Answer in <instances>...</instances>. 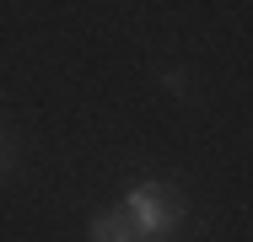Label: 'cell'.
<instances>
[{
	"instance_id": "obj_1",
	"label": "cell",
	"mask_w": 253,
	"mask_h": 242,
	"mask_svg": "<svg viewBox=\"0 0 253 242\" xmlns=\"http://www.w3.org/2000/svg\"><path fill=\"white\" fill-rule=\"evenodd\" d=\"M129 221L140 237H167L178 221H183V199L167 189V183H140L129 194Z\"/></svg>"
},
{
	"instance_id": "obj_2",
	"label": "cell",
	"mask_w": 253,
	"mask_h": 242,
	"mask_svg": "<svg viewBox=\"0 0 253 242\" xmlns=\"http://www.w3.org/2000/svg\"><path fill=\"white\" fill-rule=\"evenodd\" d=\"M92 242H146V237L135 232L129 215H97L92 221Z\"/></svg>"
},
{
	"instance_id": "obj_3",
	"label": "cell",
	"mask_w": 253,
	"mask_h": 242,
	"mask_svg": "<svg viewBox=\"0 0 253 242\" xmlns=\"http://www.w3.org/2000/svg\"><path fill=\"white\" fill-rule=\"evenodd\" d=\"M0 167H5V156H0Z\"/></svg>"
}]
</instances>
